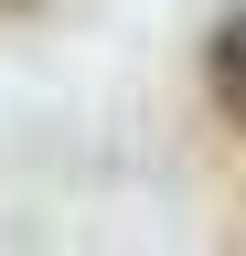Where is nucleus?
Instances as JSON below:
<instances>
[{
  "label": "nucleus",
  "mask_w": 246,
  "mask_h": 256,
  "mask_svg": "<svg viewBox=\"0 0 246 256\" xmlns=\"http://www.w3.org/2000/svg\"><path fill=\"white\" fill-rule=\"evenodd\" d=\"M214 96H225V107H246V11L214 32Z\"/></svg>",
  "instance_id": "f257e3e1"
}]
</instances>
